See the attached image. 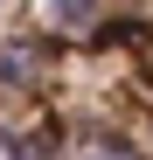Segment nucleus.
Masks as SVG:
<instances>
[{
	"mask_svg": "<svg viewBox=\"0 0 153 160\" xmlns=\"http://www.w3.org/2000/svg\"><path fill=\"white\" fill-rule=\"evenodd\" d=\"M0 153L153 160V0H0Z\"/></svg>",
	"mask_w": 153,
	"mask_h": 160,
	"instance_id": "nucleus-1",
	"label": "nucleus"
}]
</instances>
